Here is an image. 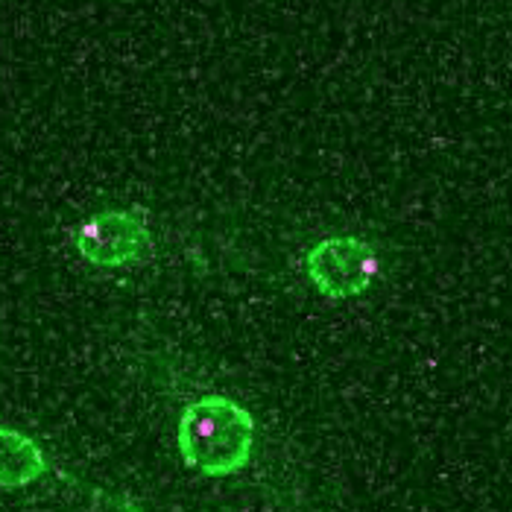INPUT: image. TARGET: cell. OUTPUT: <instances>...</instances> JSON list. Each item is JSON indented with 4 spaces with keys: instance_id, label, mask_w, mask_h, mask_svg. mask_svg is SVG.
<instances>
[{
    "instance_id": "obj_2",
    "label": "cell",
    "mask_w": 512,
    "mask_h": 512,
    "mask_svg": "<svg viewBox=\"0 0 512 512\" xmlns=\"http://www.w3.org/2000/svg\"><path fill=\"white\" fill-rule=\"evenodd\" d=\"M305 270L325 299H355L378 278V252L369 240L337 235L319 240L305 255Z\"/></svg>"
},
{
    "instance_id": "obj_1",
    "label": "cell",
    "mask_w": 512,
    "mask_h": 512,
    "mask_svg": "<svg viewBox=\"0 0 512 512\" xmlns=\"http://www.w3.org/2000/svg\"><path fill=\"white\" fill-rule=\"evenodd\" d=\"M179 454L205 477L243 472L255 454V419L229 395H205L182 410Z\"/></svg>"
},
{
    "instance_id": "obj_4",
    "label": "cell",
    "mask_w": 512,
    "mask_h": 512,
    "mask_svg": "<svg viewBox=\"0 0 512 512\" xmlns=\"http://www.w3.org/2000/svg\"><path fill=\"white\" fill-rule=\"evenodd\" d=\"M47 474V457L33 436L0 425V489L15 492L33 486Z\"/></svg>"
},
{
    "instance_id": "obj_3",
    "label": "cell",
    "mask_w": 512,
    "mask_h": 512,
    "mask_svg": "<svg viewBox=\"0 0 512 512\" xmlns=\"http://www.w3.org/2000/svg\"><path fill=\"white\" fill-rule=\"evenodd\" d=\"M79 255L106 270L129 267L150 252L147 220L138 211H103L77 229Z\"/></svg>"
}]
</instances>
